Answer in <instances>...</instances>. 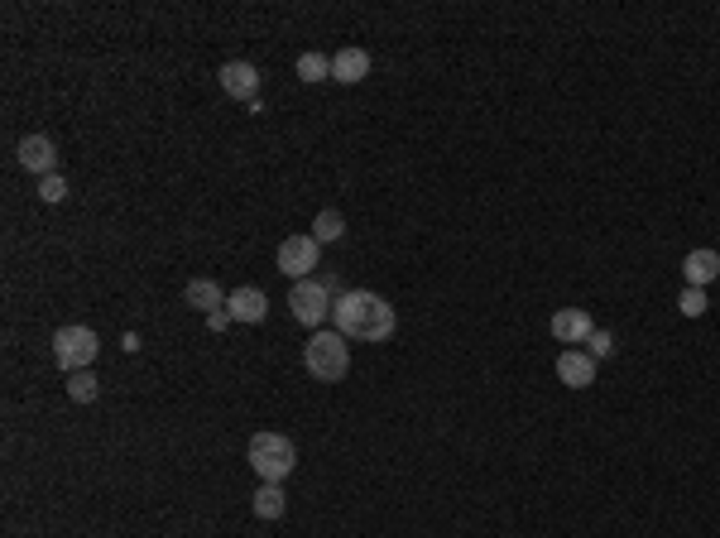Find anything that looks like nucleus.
Returning <instances> with one entry per match:
<instances>
[{
    "instance_id": "obj_1",
    "label": "nucleus",
    "mask_w": 720,
    "mask_h": 538,
    "mask_svg": "<svg viewBox=\"0 0 720 538\" xmlns=\"http://www.w3.org/2000/svg\"><path fill=\"white\" fill-rule=\"evenodd\" d=\"M332 322H336V332H341L346 342H389L394 327H399L394 308H389L384 298L365 294V289H346V294L336 298Z\"/></svg>"
},
{
    "instance_id": "obj_2",
    "label": "nucleus",
    "mask_w": 720,
    "mask_h": 538,
    "mask_svg": "<svg viewBox=\"0 0 720 538\" xmlns=\"http://www.w3.org/2000/svg\"><path fill=\"white\" fill-rule=\"evenodd\" d=\"M250 466H255V476L264 486H284L293 476V466H298V447L284 433H255L250 438Z\"/></svg>"
},
{
    "instance_id": "obj_3",
    "label": "nucleus",
    "mask_w": 720,
    "mask_h": 538,
    "mask_svg": "<svg viewBox=\"0 0 720 538\" xmlns=\"http://www.w3.org/2000/svg\"><path fill=\"white\" fill-rule=\"evenodd\" d=\"M303 366H308L312 380H322V385H336V380H346V370H351V346L341 332H312V342L303 346Z\"/></svg>"
},
{
    "instance_id": "obj_4",
    "label": "nucleus",
    "mask_w": 720,
    "mask_h": 538,
    "mask_svg": "<svg viewBox=\"0 0 720 538\" xmlns=\"http://www.w3.org/2000/svg\"><path fill=\"white\" fill-rule=\"evenodd\" d=\"M332 308H336V294L322 279H298V284L288 289V313H293V322H303L312 332H322V322L332 318Z\"/></svg>"
},
{
    "instance_id": "obj_5",
    "label": "nucleus",
    "mask_w": 720,
    "mask_h": 538,
    "mask_svg": "<svg viewBox=\"0 0 720 538\" xmlns=\"http://www.w3.org/2000/svg\"><path fill=\"white\" fill-rule=\"evenodd\" d=\"M96 351H101V342H96L92 327H77V322H72V327H58V332H53V361L63 370H72V375L92 366Z\"/></svg>"
},
{
    "instance_id": "obj_6",
    "label": "nucleus",
    "mask_w": 720,
    "mask_h": 538,
    "mask_svg": "<svg viewBox=\"0 0 720 538\" xmlns=\"http://www.w3.org/2000/svg\"><path fill=\"white\" fill-rule=\"evenodd\" d=\"M317 255H322V245L312 241V236H288V241L279 245V274H288L293 284H298V279H312Z\"/></svg>"
},
{
    "instance_id": "obj_7",
    "label": "nucleus",
    "mask_w": 720,
    "mask_h": 538,
    "mask_svg": "<svg viewBox=\"0 0 720 538\" xmlns=\"http://www.w3.org/2000/svg\"><path fill=\"white\" fill-rule=\"evenodd\" d=\"M221 92L226 97H236V101H260V68L255 63H245V58H236V63H221Z\"/></svg>"
},
{
    "instance_id": "obj_8",
    "label": "nucleus",
    "mask_w": 720,
    "mask_h": 538,
    "mask_svg": "<svg viewBox=\"0 0 720 538\" xmlns=\"http://www.w3.org/2000/svg\"><path fill=\"white\" fill-rule=\"evenodd\" d=\"M15 159H20L24 173H39V178H48V173L58 169V145H53L48 135H24L20 149H15Z\"/></svg>"
},
{
    "instance_id": "obj_9",
    "label": "nucleus",
    "mask_w": 720,
    "mask_h": 538,
    "mask_svg": "<svg viewBox=\"0 0 720 538\" xmlns=\"http://www.w3.org/2000/svg\"><path fill=\"white\" fill-rule=\"evenodd\" d=\"M557 380H562L567 390H586V385H596V356L567 346V351L557 356Z\"/></svg>"
},
{
    "instance_id": "obj_10",
    "label": "nucleus",
    "mask_w": 720,
    "mask_h": 538,
    "mask_svg": "<svg viewBox=\"0 0 720 538\" xmlns=\"http://www.w3.org/2000/svg\"><path fill=\"white\" fill-rule=\"evenodd\" d=\"M591 332H596V322H591L586 308H557V313H552V337L562 346H581Z\"/></svg>"
},
{
    "instance_id": "obj_11",
    "label": "nucleus",
    "mask_w": 720,
    "mask_h": 538,
    "mask_svg": "<svg viewBox=\"0 0 720 538\" xmlns=\"http://www.w3.org/2000/svg\"><path fill=\"white\" fill-rule=\"evenodd\" d=\"M226 313H231V322H264L269 298H264V289H255V284H240V289L226 294Z\"/></svg>"
},
{
    "instance_id": "obj_12",
    "label": "nucleus",
    "mask_w": 720,
    "mask_h": 538,
    "mask_svg": "<svg viewBox=\"0 0 720 538\" xmlns=\"http://www.w3.org/2000/svg\"><path fill=\"white\" fill-rule=\"evenodd\" d=\"M682 279H687V289H706V284H716L720 279V250H692L687 260H682Z\"/></svg>"
},
{
    "instance_id": "obj_13",
    "label": "nucleus",
    "mask_w": 720,
    "mask_h": 538,
    "mask_svg": "<svg viewBox=\"0 0 720 538\" xmlns=\"http://www.w3.org/2000/svg\"><path fill=\"white\" fill-rule=\"evenodd\" d=\"M332 77L341 82V87H356V82H365V77H370V53H365V49H336Z\"/></svg>"
},
{
    "instance_id": "obj_14",
    "label": "nucleus",
    "mask_w": 720,
    "mask_h": 538,
    "mask_svg": "<svg viewBox=\"0 0 720 538\" xmlns=\"http://www.w3.org/2000/svg\"><path fill=\"white\" fill-rule=\"evenodd\" d=\"M183 298H188V308H202V313H221V308H226V298H221V284H216V279H188Z\"/></svg>"
},
{
    "instance_id": "obj_15",
    "label": "nucleus",
    "mask_w": 720,
    "mask_h": 538,
    "mask_svg": "<svg viewBox=\"0 0 720 538\" xmlns=\"http://www.w3.org/2000/svg\"><path fill=\"white\" fill-rule=\"evenodd\" d=\"M255 514L260 519H284V510H288V495H284V486H264L260 481V490H255Z\"/></svg>"
},
{
    "instance_id": "obj_16",
    "label": "nucleus",
    "mask_w": 720,
    "mask_h": 538,
    "mask_svg": "<svg viewBox=\"0 0 720 538\" xmlns=\"http://www.w3.org/2000/svg\"><path fill=\"white\" fill-rule=\"evenodd\" d=\"M341 236H346V217H341V212H332V207H327V212H317V221H312V241L332 245V241H341Z\"/></svg>"
},
{
    "instance_id": "obj_17",
    "label": "nucleus",
    "mask_w": 720,
    "mask_h": 538,
    "mask_svg": "<svg viewBox=\"0 0 720 538\" xmlns=\"http://www.w3.org/2000/svg\"><path fill=\"white\" fill-rule=\"evenodd\" d=\"M298 77L303 82H332V58L327 53H303L298 58Z\"/></svg>"
},
{
    "instance_id": "obj_18",
    "label": "nucleus",
    "mask_w": 720,
    "mask_h": 538,
    "mask_svg": "<svg viewBox=\"0 0 720 538\" xmlns=\"http://www.w3.org/2000/svg\"><path fill=\"white\" fill-rule=\"evenodd\" d=\"M96 394H101V385H96V375H87V370H77V375H68V399H72V404H92Z\"/></svg>"
},
{
    "instance_id": "obj_19",
    "label": "nucleus",
    "mask_w": 720,
    "mask_h": 538,
    "mask_svg": "<svg viewBox=\"0 0 720 538\" xmlns=\"http://www.w3.org/2000/svg\"><path fill=\"white\" fill-rule=\"evenodd\" d=\"M677 308H682V318H701L706 313V289H682Z\"/></svg>"
},
{
    "instance_id": "obj_20",
    "label": "nucleus",
    "mask_w": 720,
    "mask_h": 538,
    "mask_svg": "<svg viewBox=\"0 0 720 538\" xmlns=\"http://www.w3.org/2000/svg\"><path fill=\"white\" fill-rule=\"evenodd\" d=\"M39 197H44V202H63V197H68V183H63L58 173H48V178H39Z\"/></svg>"
},
{
    "instance_id": "obj_21",
    "label": "nucleus",
    "mask_w": 720,
    "mask_h": 538,
    "mask_svg": "<svg viewBox=\"0 0 720 538\" xmlns=\"http://www.w3.org/2000/svg\"><path fill=\"white\" fill-rule=\"evenodd\" d=\"M586 346H591V356H596V361H605V356H610V351H615V337H610V332H591V337H586Z\"/></svg>"
},
{
    "instance_id": "obj_22",
    "label": "nucleus",
    "mask_w": 720,
    "mask_h": 538,
    "mask_svg": "<svg viewBox=\"0 0 720 538\" xmlns=\"http://www.w3.org/2000/svg\"><path fill=\"white\" fill-rule=\"evenodd\" d=\"M207 327H212V332H226V327H231V313H226V308H221V313H207Z\"/></svg>"
}]
</instances>
